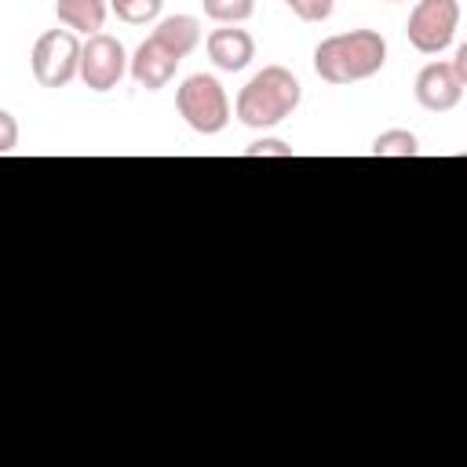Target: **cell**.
Segmentation results:
<instances>
[{"label": "cell", "instance_id": "obj_15", "mask_svg": "<svg viewBox=\"0 0 467 467\" xmlns=\"http://www.w3.org/2000/svg\"><path fill=\"white\" fill-rule=\"evenodd\" d=\"M296 18L303 22H325L332 15V0H285Z\"/></svg>", "mask_w": 467, "mask_h": 467}, {"label": "cell", "instance_id": "obj_12", "mask_svg": "<svg viewBox=\"0 0 467 467\" xmlns=\"http://www.w3.org/2000/svg\"><path fill=\"white\" fill-rule=\"evenodd\" d=\"M420 153V142L412 131L405 128H390V131H379L376 142H372V157H416Z\"/></svg>", "mask_w": 467, "mask_h": 467}, {"label": "cell", "instance_id": "obj_9", "mask_svg": "<svg viewBox=\"0 0 467 467\" xmlns=\"http://www.w3.org/2000/svg\"><path fill=\"white\" fill-rule=\"evenodd\" d=\"M204 44H208V58H212L223 73H237V69H244V66L255 58V40H252L248 29L223 26V29H212Z\"/></svg>", "mask_w": 467, "mask_h": 467}, {"label": "cell", "instance_id": "obj_1", "mask_svg": "<svg viewBox=\"0 0 467 467\" xmlns=\"http://www.w3.org/2000/svg\"><path fill=\"white\" fill-rule=\"evenodd\" d=\"M387 62V40L376 29H350L321 40L314 47V69L325 84L368 80Z\"/></svg>", "mask_w": 467, "mask_h": 467}, {"label": "cell", "instance_id": "obj_14", "mask_svg": "<svg viewBox=\"0 0 467 467\" xmlns=\"http://www.w3.org/2000/svg\"><path fill=\"white\" fill-rule=\"evenodd\" d=\"M164 0H109V11L128 26H146L161 15Z\"/></svg>", "mask_w": 467, "mask_h": 467}, {"label": "cell", "instance_id": "obj_8", "mask_svg": "<svg viewBox=\"0 0 467 467\" xmlns=\"http://www.w3.org/2000/svg\"><path fill=\"white\" fill-rule=\"evenodd\" d=\"M128 69H131L135 84H142L146 91H161V88H168V80L175 77L179 58H175L171 51H164V47L150 36V40H142V44L135 47V55L128 58Z\"/></svg>", "mask_w": 467, "mask_h": 467}, {"label": "cell", "instance_id": "obj_10", "mask_svg": "<svg viewBox=\"0 0 467 467\" xmlns=\"http://www.w3.org/2000/svg\"><path fill=\"white\" fill-rule=\"evenodd\" d=\"M153 40L182 62V58L201 44V22H197L193 15H168V18H161V22H157Z\"/></svg>", "mask_w": 467, "mask_h": 467}, {"label": "cell", "instance_id": "obj_2", "mask_svg": "<svg viewBox=\"0 0 467 467\" xmlns=\"http://www.w3.org/2000/svg\"><path fill=\"white\" fill-rule=\"evenodd\" d=\"M303 99V84L285 66H263L237 95V120L244 128H274Z\"/></svg>", "mask_w": 467, "mask_h": 467}, {"label": "cell", "instance_id": "obj_19", "mask_svg": "<svg viewBox=\"0 0 467 467\" xmlns=\"http://www.w3.org/2000/svg\"><path fill=\"white\" fill-rule=\"evenodd\" d=\"M390 4H398V0H390Z\"/></svg>", "mask_w": 467, "mask_h": 467}, {"label": "cell", "instance_id": "obj_17", "mask_svg": "<svg viewBox=\"0 0 467 467\" xmlns=\"http://www.w3.org/2000/svg\"><path fill=\"white\" fill-rule=\"evenodd\" d=\"M15 146H18V120L7 109H0V153H11Z\"/></svg>", "mask_w": 467, "mask_h": 467}, {"label": "cell", "instance_id": "obj_5", "mask_svg": "<svg viewBox=\"0 0 467 467\" xmlns=\"http://www.w3.org/2000/svg\"><path fill=\"white\" fill-rule=\"evenodd\" d=\"M460 29V0H420L409 15V44L420 55H441Z\"/></svg>", "mask_w": 467, "mask_h": 467}, {"label": "cell", "instance_id": "obj_7", "mask_svg": "<svg viewBox=\"0 0 467 467\" xmlns=\"http://www.w3.org/2000/svg\"><path fill=\"white\" fill-rule=\"evenodd\" d=\"M463 99V80L452 73L449 62H427L416 77V102L431 113H449Z\"/></svg>", "mask_w": 467, "mask_h": 467}, {"label": "cell", "instance_id": "obj_6", "mask_svg": "<svg viewBox=\"0 0 467 467\" xmlns=\"http://www.w3.org/2000/svg\"><path fill=\"white\" fill-rule=\"evenodd\" d=\"M124 69H128V55H124V47H120L117 36H109V33H91V36L80 44V69H77V77L84 80V88H91V91H109V88L120 84Z\"/></svg>", "mask_w": 467, "mask_h": 467}, {"label": "cell", "instance_id": "obj_11", "mask_svg": "<svg viewBox=\"0 0 467 467\" xmlns=\"http://www.w3.org/2000/svg\"><path fill=\"white\" fill-rule=\"evenodd\" d=\"M55 11L73 33H99L106 22V0H55Z\"/></svg>", "mask_w": 467, "mask_h": 467}, {"label": "cell", "instance_id": "obj_4", "mask_svg": "<svg viewBox=\"0 0 467 467\" xmlns=\"http://www.w3.org/2000/svg\"><path fill=\"white\" fill-rule=\"evenodd\" d=\"M33 77L44 88H66L80 69V40L73 29H47L33 44Z\"/></svg>", "mask_w": 467, "mask_h": 467}, {"label": "cell", "instance_id": "obj_18", "mask_svg": "<svg viewBox=\"0 0 467 467\" xmlns=\"http://www.w3.org/2000/svg\"><path fill=\"white\" fill-rule=\"evenodd\" d=\"M449 66H452V73L463 80V88H467V44H460L456 47V55L449 58Z\"/></svg>", "mask_w": 467, "mask_h": 467}, {"label": "cell", "instance_id": "obj_3", "mask_svg": "<svg viewBox=\"0 0 467 467\" xmlns=\"http://www.w3.org/2000/svg\"><path fill=\"white\" fill-rule=\"evenodd\" d=\"M175 109L197 135H219L230 124V99H226L223 84L208 73H193L179 84Z\"/></svg>", "mask_w": 467, "mask_h": 467}, {"label": "cell", "instance_id": "obj_16", "mask_svg": "<svg viewBox=\"0 0 467 467\" xmlns=\"http://www.w3.org/2000/svg\"><path fill=\"white\" fill-rule=\"evenodd\" d=\"M244 157H292V146H285L281 139H259L244 150Z\"/></svg>", "mask_w": 467, "mask_h": 467}, {"label": "cell", "instance_id": "obj_13", "mask_svg": "<svg viewBox=\"0 0 467 467\" xmlns=\"http://www.w3.org/2000/svg\"><path fill=\"white\" fill-rule=\"evenodd\" d=\"M204 15L212 22H223V26H237L244 18H252L255 11V0H201Z\"/></svg>", "mask_w": 467, "mask_h": 467}]
</instances>
